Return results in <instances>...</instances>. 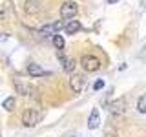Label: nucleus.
Masks as SVG:
<instances>
[{
  "label": "nucleus",
  "instance_id": "2eb2a0df",
  "mask_svg": "<svg viewBox=\"0 0 146 137\" xmlns=\"http://www.w3.org/2000/svg\"><path fill=\"white\" fill-rule=\"evenodd\" d=\"M53 46L57 49H64V37L62 35H55L53 37Z\"/></svg>",
  "mask_w": 146,
  "mask_h": 137
},
{
  "label": "nucleus",
  "instance_id": "7ed1b4c3",
  "mask_svg": "<svg viewBox=\"0 0 146 137\" xmlns=\"http://www.w3.org/2000/svg\"><path fill=\"white\" fill-rule=\"evenodd\" d=\"M77 11H79L77 2L68 0V2H64L60 6V18H64V20H73V17L77 15Z\"/></svg>",
  "mask_w": 146,
  "mask_h": 137
},
{
  "label": "nucleus",
  "instance_id": "f3484780",
  "mask_svg": "<svg viewBox=\"0 0 146 137\" xmlns=\"http://www.w3.org/2000/svg\"><path fill=\"white\" fill-rule=\"evenodd\" d=\"M144 55H146V44L143 46V51H141V57H144Z\"/></svg>",
  "mask_w": 146,
  "mask_h": 137
},
{
  "label": "nucleus",
  "instance_id": "9b49d317",
  "mask_svg": "<svg viewBox=\"0 0 146 137\" xmlns=\"http://www.w3.org/2000/svg\"><path fill=\"white\" fill-rule=\"evenodd\" d=\"M80 22L79 20H68V24L64 26V31H66L68 35H75V33H79L80 31Z\"/></svg>",
  "mask_w": 146,
  "mask_h": 137
},
{
  "label": "nucleus",
  "instance_id": "ddd939ff",
  "mask_svg": "<svg viewBox=\"0 0 146 137\" xmlns=\"http://www.w3.org/2000/svg\"><path fill=\"white\" fill-rule=\"evenodd\" d=\"M15 106H17V102H15V97H7V99L2 102V108L6 110V112H13V110H15Z\"/></svg>",
  "mask_w": 146,
  "mask_h": 137
},
{
  "label": "nucleus",
  "instance_id": "dca6fc26",
  "mask_svg": "<svg viewBox=\"0 0 146 137\" xmlns=\"http://www.w3.org/2000/svg\"><path fill=\"white\" fill-rule=\"evenodd\" d=\"M93 88H95V90H102V88H104V80H102V79H99V80L93 84Z\"/></svg>",
  "mask_w": 146,
  "mask_h": 137
},
{
  "label": "nucleus",
  "instance_id": "6e6552de",
  "mask_svg": "<svg viewBox=\"0 0 146 137\" xmlns=\"http://www.w3.org/2000/svg\"><path fill=\"white\" fill-rule=\"evenodd\" d=\"M24 9H26V13H29V15H36V13H40V9H42L40 0H27V2L24 4Z\"/></svg>",
  "mask_w": 146,
  "mask_h": 137
},
{
  "label": "nucleus",
  "instance_id": "1a4fd4ad",
  "mask_svg": "<svg viewBox=\"0 0 146 137\" xmlns=\"http://www.w3.org/2000/svg\"><path fill=\"white\" fill-rule=\"evenodd\" d=\"M15 90H17V93H20V95H31V91H33V86L31 84H27V82H22V80H17L15 82Z\"/></svg>",
  "mask_w": 146,
  "mask_h": 137
},
{
  "label": "nucleus",
  "instance_id": "423d86ee",
  "mask_svg": "<svg viewBox=\"0 0 146 137\" xmlns=\"http://www.w3.org/2000/svg\"><path fill=\"white\" fill-rule=\"evenodd\" d=\"M124 110H126V100L122 97L113 100V102L110 104V113H111V115H121V113H124Z\"/></svg>",
  "mask_w": 146,
  "mask_h": 137
},
{
  "label": "nucleus",
  "instance_id": "9d476101",
  "mask_svg": "<svg viewBox=\"0 0 146 137\" xmlns=\"http://www.w3.org/2000/svg\"><path fill=\"white\" fill-rule=\"evenodd\" d=\"M99 124H100V115H99V110L95 108V110H91V113H90L88 128L90 130H95V128H99Z\"/></svg>",
  "mask_w": 146,
  "mask_h": 137
},
{
  "label": "nucleus",
  "instance_id": "f257e3e1",
  "mask_svg": "<svg viewBox=\"0 0 146 137\" xmlns=\"http://www.w3.org/2000/svg\"><path fill=\"white\" fill-rule=\"evenodd\" d=\"M44 113L38 112V110L35 108H27L24 113H22V124H24L26 128H33L40 122V119H42Z\"/></svg>",
  "mask_w": 146,
  "mask_h": 137
},
{
  "label": "nucleus",
  "instance_id": "a211bd4d",
  "mask_svg": "<svg viewBox=\"0 0 146 137\" xmlns=\"http://www.w3.org/2000/svg\"><path fill=\"white\" fill-rule=\"evenodd\" d=\"M106 2H108V4H117L119 0H106Z\"/></svg>",
  "mask_w": 146,
  "mask_h": 137
},
{
  "label": "nucleus",
  "instance_id": "4468645a",
  "mask_svg": "<svg viewBox=\"0 0 146 137\" xmlns=\"http://www.w3.org/2000/svg\"><path fill=\"white\" fill-rule=\"evenodd\" d=\"M137 110H139V113H146V93L141 95L137 100Z\"/></svg>",
  "mask_w": 146,
  "mask_h": 137
},
{
  "label": "nucleus",
  "instance_id": "f03ea898",
  "mask_svg": "<svg viewBox=\"0 0 146 137\" xmlns=\"http://www.w3.org/2000/svg\"><path fill=\"white\" fill-rule=\"evenodd\" d=\"M80 66L84 68V71L93 73V71H99L100 70L102 62H100V59L95 57V55H84V57L80 59Z\"/></svg>",
  "mask_w": 146,
  "mask_h": 137
},
{
  "label": "nucleus",
  "instance_id": "39448f33",
  "mask_svg": "<svg viewBox=\"0 0 146 137\" xmlns=\"http://www.w3.org/2000/svg\"><path fill=\"white\" fill-rule=\"evenodd\" d=\"M57 57H58V61L62 62V68H64L68 73H71L73 70H75V61H73V59H70V57H66V55L62 53V49H58V51H57Z\"/></svg>",
  "mask_w": 146,
  "mask_h": 137
},
{
  "label": "nucleus",
  "instance_id": "20e7f679",
  "mask_svg": "<svg viewBox=\"0 0 146 137\" xmlns=\"http://www.w3.org/2000/svg\"><path fill=\"white\" fill-rule=\"evenodd\" d=\"M60 29H62L60 22H53V24L44 26L42 29H40V35H44V37H55V35H58V31H60Z\"/></svg>",
  "mask_w": 146,
  "mask_h": 137
},
{
  "label": "nucleus",
  "instance_id": "0eeeda50",
  "mask_svg": "<svg viewBox=\"0 0 146 137\" xmlns=\"http://www.w3.org/2000/svg\"><path fill=\"white\" fill-rule=\"evenodd\" d=\"M70 86H71V90L75 91V93H80L82 88H84V77L82 75H71Z\"/></svg>",
  "mask_w": 146,
  "mask_h": 137
},
{
  "label": "nucleus",
  "instance_id": "f8f14e48",
  "mask_svg": "<svg viewBox=\"0 0 146 137\" xmlns=\"http://www.w3.org/2000/svg\"><path fill=\"white\" fill-rule=\"evenodd\" d=\"M27 73H29L31 77H42L46 71L38 66V64H27Z\"/></svg>",
  "mask_w": 146,
  "mask_h": 137
}]
</instances>
